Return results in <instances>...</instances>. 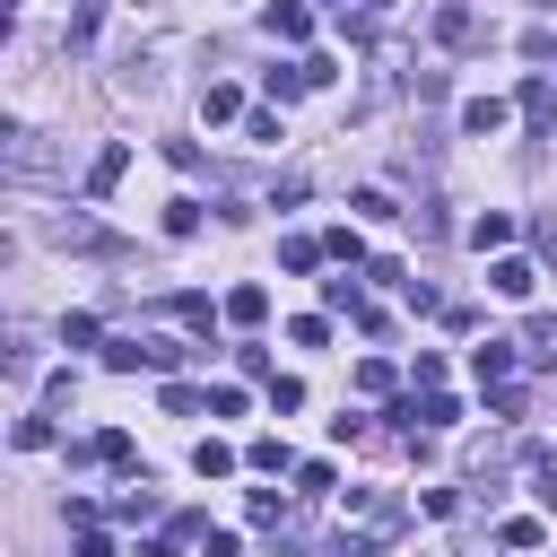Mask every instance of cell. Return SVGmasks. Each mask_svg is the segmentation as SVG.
Here are the masks:
<instances>
[{
    "mask_svg": "<svg viewBox=\"0 0 557 557\" xmlns=\"http://www.w3.org/2000/svg\"><path fill=\"white\" fill-rule=\"evenodd\" d=\"M400 522H409V505L392 487H357L348 496V522H339V557H383L400 540Z\"/></svg>",
    "mask_w": 557,
    "mask_h": 557,
    "instance_id": "obj_1",
    "label": "cell"
},
{
    "mask_svg": "<svg viewBox=\"0 0 557 557\" xmlns=\"http://www.w3.org/2000/svg\"><path fill=\"white\" fill-rule=\"evenodd\" d=\"M261 26H270L278 44H305V35H313V9H305V0H270V9H261Z\"/></svg>",
    "mask_w": 557,
    "mask_h": 557,
    "instance_id": "obj_2",
    "label": "cell"
},
{
    "mask_svg": "<svg viewBox=\"0 0 557 557\" xmlns=\"http://www.w3.org/2000/svg\"><path fill=\"white\" fill-rule=\"evenodd\" d=\"M505 122H513V104H505V96H470V104H461V131H470V139H496Z\"/></svg>",
    "mask_w": 557,
    "mask_h": 557,
    "instance_id": "obj_3",
    "label": "cell"
},
{
    "mask_svg": "<svg viewBox=\"0 0 557 557\" xmlns=\"http://www.w3.org/2000/svg\"><path fill=\"white\" fill-rule=\"evenodd\" d=\"M70 461H104V470H131V435H122V426H104V435L70 444Z\"/></svg>",
    "mask_w": 557,
    "mask_h": 557,
    "instance_id": "obj_4",
    "label": "cell"
},
{
    "mask_svg": "<svg viewBox=\"0 0 557 557\" xmlns=\"http://www.w3.org/2000/svg\"><path fill=\"white\" fill-rule=\"evenodd\" d=\"M487 287H496V296H531V287H540V270H531L522 252H496V270H487Z\"/></svg>",
    "mask_w": 557,
    "mask_h": 557,
    "instance_id": "obj_5",
    "label": "cell"
},
{
    "mask_svg": "<svg viewBox=\"0 0 557 557\" xmlns=\"http://www.w3.org/2000/svg\"><path fill=\"white\" fill-rule=\"evenodd\" d=\"M165 313H174L183 331H218V313H226V305H209L200 287H183V296H165Z\"/></svg>",
    "mask_w": 557,
    "mask_h": 557,
    "instance_id": "obj_6",
    "label": "cell"
},
{
    "mask_svg": "<svg viewBox=\"0 0 557 557\" xmlns=\"http://www.w3.org/2000/svg\"><path fill=\"white\" fill-rule=\"evenodd\" d=\"M513 357H522L513 339H487V348H470V374L479 383H513Z\"/></svg>",
    "mask_w": 557,
    "mask_h": 557,
    "instance_id": "obj_7",
    "label": "cell"
},
{
    "mask_svg": "<svg viewBox=\"0 0 557 557\" xmlns=\"http://www.w3.org/2000/svg\"><path fill=\"white\" fill-rule=\"evenodd\" d=\"M305 87H313V70H305V61H278V70H261V96H270V104H287V96H305Z\"/></svg>",
    "mask_w": 557,
    "mask_h": 557,
    "instance_id": "obj_8",
    "label": "cell"
},
{
    "mask_svg": "<svg viewBox=\"0 0 557 557\" xmlns=\"http://www.w3.org/2000/svg\"><path fill=\"white\" fill-rule=\"evenodd\" d=\"M122 165H131V148L113 139V148H96V165H87V200H104L113 183H122Z\"/></svg>",
    "mask_w": 557,
    "mask_h": 557,
    "instance_id": "obj_9",
    "label": "cell"
},
{
    "mask_svg": "<svg viewBox=\"0 0 557 557\" xmlns=\"http://www.w3.org/2000/svg\"><path fill=\"white\" fill-rule=\"evenodd\" d=\"M322 305H331V313H357V322H374V305H366V287H357L348 270H339V278H322Z\"/></svg>",
    "mask_w": 557,
    "mask_h": 557,
    "instance_id": "obj_10",
    "label": "cell"
},
{
    "mask_svg": "<svg viewBox=\"0 0 557 557\" xmlns=\"http://www.w3.org/2000/svg\"><path fill=\"white\" fill-rule=\"evenodd\" d=\"M226 322H235V331H261V322H270V287H235V296H226Z\"/></svg>",
    "mask_w": 557,
    "mask_h": 557,
    "instance_id": "obj_11",
    "label": "cell"
},
{
    "mask_svg": "<svg viewBox=\"0 0 557 557\" xmlns=\"http://www.w3.org/2000/svg\"><path fill=\"white\" fill-rule=\"evenodd\" d=\"M104 513H113V522H148V513H157V487H148V470H139V479H131V487H122Z\"/></svg>",
    "mask_w": 557,
    "mask_h": 557,
    "instance_id": "obj_12",
    "label": "cell"
},
{
    "mask_svg": "<svg viewBox=\"0 0 557 557\" xmlns=\"http://www.w3.org/2000/svg\"><path fill=\"white\" fill-rule=\"evenodd\" d=\"M191 470H200V479H235V444L200 435V444H191Z\"/></svg>",
    "mask_w": 557,
    "mask_h": 557,
    "instance_id": "obj_13",
    "label": "cell"
},
{
    "mask_svg": "<svg viewBox=\"0 0 557 557\" xmlns=\"http://www.w3.org/2000/svg\"><path fill=\"white\" fill-rule=\"evenodd\" d=\"M470 26H479V17H470L461 0H444V9H435V44H444V52H453V44H470Z\"/></svg>",
    "mask_w": 557,
    "mask_h": 557,
    "instance_id": "obj_14",
    "label": "cell"
},
{
    "mask_svg": "<svg viewBox=\"0 0 557 557\" xmlns=\"http://www.w3.org/2000/svg\"><path fill=\"white\" fill-rule=\"evenodd\" d=\"M470 244H479V252H505V244H513V218H505V209L470 218Z\"/></svg>",
    "mask_w": 557,
    "mask_h": 557,
    "instance_id": "obj_15",
    "label": "cell"
},
{
    "mask_svg": "<svg viewBox=\"0 0 557 557\" xmlns=\"http://www.w3.org/2000/svg\"><path fill=\"white\" fill-rule=\"evenodd\" d=\"M357 392H366V400H392V392H400L392 357H366V366H357Z\"/></svg>",
    "mask_w": 557,
    "mask_h": 557,
    "instance_id": "obj_16",
    "label": "cell"
},
{
    "mask_svg": "<svg viewBox=\"0 0 557 557\" xmlns=\"http://www.w3.org/2000/svg\"><path fill=\"white\" fill-rule=\"evenodd\" d=\"M244 461H252V470H270V479H278V470H296V453H287L278 435H252V444H244Z\"/></svg>",
    "mask_w": 557,
    "mask_h": 557,
    "instance_id": "obj_17",
    "label": "cell"
},
{
    "mask_svg": "<svg viewBox=\"0 0 557 557\" xmlns=\"http://www.w3.org/2000/svg\"><path fill=\"white\" fill-rule=\"evenodd\" d=\"M96 26H104V0H70V52H87Z\"/></svg>",
    "mask_w": 557,
    "mask_h": 557,
    "instance_id": "obj_18",
    "label": "cell"
},
{
    "mask_svg": "<svg viewBox=\"0 0 557 557\" xmlns=\"http://www.w3.org/2000/svg\"><path fill=\"white\" fill-rule=\"evenodd\" d=\"M200 113H209V122H235V113H244V96H235L226 78H209V87H200Z\"/></svg>",
    "mask_w": 557,
    "mask_h": 557,
    "instance_id": "obj_19",
    "label": "cell"
},
{
    "mask_svg": "<svg viewBox=\"0 0 557 557\" xmlns=\"http://www.w3.org/2000/svg\"><path fill=\"white\" fill-rule=\"evenodd\" d=\"M348 209H357V218H400V200H392L383 183H357V191H348Z\"/></svg>",
    "mask_w": 557,
    "mask_h": 557,
    "instance_id": "obj_20",
    "label": "cell"
},
{
    "mask_svg": "<svg viewBox=\"0 0 557 557\" xmlns=\"http://www.w3.org/2000/svg\"><path fill=\"white\" fill-rule=\"evenodd\" d=\"M322 252H331L339 270H366V244H357V226H331V235H322Z\"/></svg>",
    "mask_w": 557,
    "mask_h": 557,
    "instance_id": "obj_21",
    "label": "cell"
},
{
    "mask_svg": "<svg viewBox=\"0 0 557 557\" xmlns=\"http://www.w3.org/2000/svg\"><path fill=\"white\" fill-rule=\"evenodd\" d=\"M157 400H165V418H200V409H209V392H200V383H165Z\"/></svg>",
    "mask_w": 557,
    "mask_h": 557,
    "instance_id": "obj_22",
    "label": "cell"
},
{
    "mask_svg": "<svg viewBox=\"0 0 557 557\" xmlns=\"http://www.w3.org/2000/svg\"><path fill=\"white\" fill-rule=\"evenodd\" d=\"M522 461H531V496H540V505H548V513H557V461H548V453H540V444H531V453H522Z\"/></svg>",
    "mask_w": 557,
    "mask_h": 557,
    "instance_id": "obj_23",
    "label": "cell"
},
{
    "mask_svg": "<svg viewBox=\"0 0 557 557\" xmlns=\"http://www.w3.org/2000/svg\"><path fill=\"white\" fill-rule=\"evenodd\" d=\"M557 113V87L548 78H522V122H548Z\"/></svg>",
    "mask_w": 557,
    "mask_h": 557,
    "instance_id": "obj_24",
    "label": "cell"
},
{
    "mask_svg": "<svg viewBox=\"0 0 557 557\" xmlns=\"http://www.w3.org/2000/svg\"><path fill=\"white\" fill-rule=\"evenodd\" d=\"M61 348H104V322H96V313H70V322H61Z\"/></svg>",
    "mask_w": 557,
    "mask_h": 557,
    "instance_id": "obj_25",
    "label": "cell"
},
{
    "mask_svg": "<svg viewBox=\"0 0 557 557\" xmlns=\"http://www.w3.org/2000/svg\"><path fill=\"white\" fill-rule=\"evenodd\" d=\"M9 444H17V453H44V444H52V418H44V409H35V418H17V426H9Z\"/></svg>",
    "mask_w": 557,
    "mask_h": 557,
    "instance_id": "obj_26",
    "label": "cell"
},
{
    "mask_svg": "<svg viewBox=\"0 0 557 557\" xmlns=\"http://www.w3.org/2000/svg\"><path fill=\"white\" fill-rule=\"evenodd\" d=\"M165 235H174V244L200 235V200H165Z\"/></svg>",
    "mask_w": 557,
    "mask_h": 557,
    "instance_id": "obj_27",
    "label": "cell"
},
{
    "mask_svg": "<svg viewBox=\"0 0 557 557\" xmlns=\"http://www.w3.org/2000/svg\"><path fill=\"white\" fill-rule=\"evenodd\" d=\"M313 261H322L313 235H287V244H278V270H313Z\"/></svg>",
    "mask_w": 557,
    "mask_h": 557,
    "instance_id": "obj_28",
    "label": "cell"
},
{
    "mask_svg": "<svg viewBox=\"0 0 557 557\" xmlns=\"http://www.w3.org/2000/svg\"><path fill=\"white\" fill-rule=\"evenodd\" d=\"M104 366H113V374H139L148 348H139V339H104Z\"/></svg>",
    "mask_w": 557,
    "mask_h": 557,
    "instance_id": "obj_29",
    "label": "cell"
},
{
    "mask_svg": "<svg viewBox=\"0 0 557 557\" xmlns=\"http://www.w3.org/2000/svg\"><path fill=\"white\" fill-rule=\"evenodd\" d=\"M209 418H244V383H209Z\"/></svg>",
    "mask_w": 557,
    "mask_h": 557,
    "instance_id": "obj_30",
    "label": "cell"
},
{
    "mask_svg": "<svg viewBox=\"0 0 557 557\" xmlns=\"http://www.w3.org/2000/svg\"><path fill=\"white\" fill-rule=\"evenodd\" d=\"M139 348H148V374H174V366H183V348H174V339H139Z\"/></svg>",
    "mask_w": 557,
    "mask_h": 557,
    "instance_id": "obj_31",
    "label": "cell"
},
{
    "mask_svg": "<svg viewBox=\"0 0 557 557\" xmlns=\"http://www.w3.org/2000/svg\"><path fill=\"white\" fill-rule=\"evenodd\" d=\"M270 409H305V383L296 374H270Z\"/></svg>",
    "mask_w": 557,
    "mask_h": 557,
    "instance_id": "obj_32",
    "label": "cell"
},
{
    "mask_svg": "<svg viewBox=\"0 0 557 557\" xmlns=\"http://www.w3.org/2000/svg\"><path fill=\"white\" fill-rule=\"evenodd\" d=\"M331 487V461H296V496H322Z\"/></svg>",
    "mask_w": 557,
    "mask_h": 557,
    "instance_id": "obj_33",
    "label": "cell"
},
{
    "mask_svg": "<svg viewBox=\"0 0 557 557\" xmlns=\"http://www.w3.org/2000/svg\"><path fill=\"white\" fill-rule=\"evenodd\" d=\"M78 557H113V540H104V531L87 522V531H78Z\"/></svg>",
    "mask_w": 557,
    "mask_h": 557,
    "instance_id": "obj_34",
    "label": "cell"
},
{
    "mask_svg": "<svg viewBox=\"0 0 557 557\" xmlns=\"http://www.w3.org/2000/svg\"><path fill=\"white\" fill-rule=\"evenodd\" d=\"M131 557H174V540H139V548H131Z\"/></svg>",
    "mask_w": 557,
    "mask_h": 557,
    "instance_id": "obj_35",
    "label": "cell"
}]
</instances>
